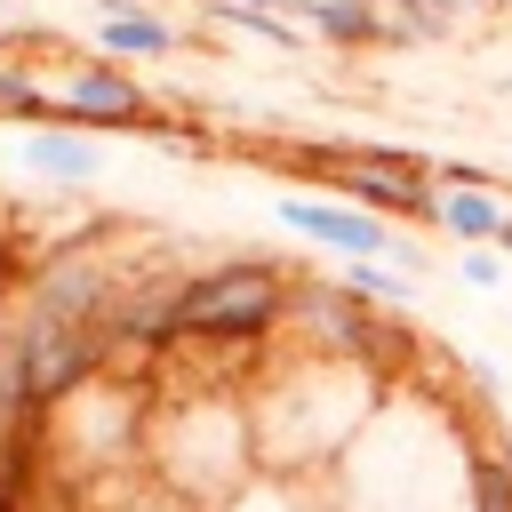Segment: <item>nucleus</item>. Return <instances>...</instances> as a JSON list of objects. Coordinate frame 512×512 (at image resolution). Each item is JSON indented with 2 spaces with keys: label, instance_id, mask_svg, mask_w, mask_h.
Returning <instances> with one entry per match:
<instances>
[{
  "label": "nucleus",
  "instance_id": "1",
  "mask_svg": "<svg viewBox=\"0 0 512 512\" xmlns=\"http://www.w3.org/2000/svg\"><path fill=\"white\" fill-rule=\"evenodd\" d=\"M392 376L376 360H320V352H264L248 376V424H256V464L264 472H312L344 464V448L368 432L384 408Z\"/></svg>",
  "mask_w": 512,
  "mask_h": 512
},
{
  "label": "nucleus",
  "instance_id": "2",
  "mask_svg": "<svg viewBox=\"0 0 512 512\" xmlns=\"http://www.w3.org/2000/svg\"><path fill=\"white\" fill-rule=\"evenodd\" d=\"M256 464V424H248V384H160L144 416V472H160L176 496L216 504L232 496Z\"/></svg>",
  "mask_w": 512,
  "mask_h": 512
},
{
  "label": "nucleus",
  "instance_id": "3",
  "mask_svg": "<svg viewBox=\"0 0 512 512\" xmlns=\"http://www.w3.org/2000/svg\"><path fill=\"white\" fill-rule=\"evenodd\" d=\"M288 296H296V264H272V256H216V264H192L184 288H176V360L200 352V360H240L248 376L264 368V352L280 344L288 328Z\"/></svg>",
  "mask_w": 512,
  "mask_h": 512
},
{
  "label": "nucleus",
  "instance_id": "4",
  "mask_svg": "<svg viewBox=\"0 0 512 512\" xmlns=\"http://www.w3.org/2000/svg\"><path fill=\"white\" fill-rule=\"evenodd\" d=\"M312 160H320V176H328L336 200L376 208V216H424L432 224V200H440L432 160L392 152V144H336V152H312Z\"/></svg>",
  "mask_w": 512,
  "mask_h": 512
},
{
  "label": "nucleus",
  "instance_id": "5",
  "mask_svg": "<svg viewBox=\"0 0 512 512\" xmlns=\"http://www.w3.org/2000/svg\"><path fill=\"white\" fill-rule=\"evenodd\" d=\"M272 216H280V232H296V240H312V248H328V256H384V264H416V272H424V256L392 232V216L352 208V200H336V192H280Z\"/></svg>",
  "mask_w": 512,
  "mask_h": 512
},
{
  "label": "nucleus",
  "instance_id": "6",
  "mask_svg": "<svg viewBox=\"0 0 512 512\" xmlns=\"http://www.w3.org/2000/svg\"><path fill=\"white\" fill-rule=\"evenodd\" d=\"M56 120H72V128H88V136L160 128V112H152V96L136 88V72H128V64H104V56L72 64V72L56 80Z\"/></svg>",
  "mask_w": 512,
  "mask_h": 512
},
{
  "label": "nucleus",
  "instance_id": "7",
  "mask_svg": "<svg viewBox=\"0 0 512 512\" xmlns=\"http://www.w3.org/2000/svg\"><path fill=\"white\" fill-rule=\"evenodd\" d=\"M432 224H440L456 248H496V240H504V224H512V200H504L496 184H440Z\"/></svg>",
  "mask_w": 512,
  "mask_h": 512
},
{
  "label": "nucleus",
  "instance_id": "8",
  "mask_svg": "<svg viewBox=\"0 0 512 512\" xmlns=\"http://www.w3.org/2000/svg\"><path fill=\"white\" fill-rule=\"evenodd\" d=\"M184 48V32L168 24V16H152V8H112V16H96V56L104 64H168Z\"/></svg>",
  "mask_w": 512,
  "mask_h": 512
},
{
  "label": "nucleus",
  "instance_id": "9",
  "mask_svg": "<svg viewBox=\"0 0 512 512\" xmlns=\"http://www.w3.org/2000/svg\"><path fill=\"white\" fill-rule=\"evenodd\" d=\"M24 168L48 176V184H96L104 152H96L88 128H72V120H40V128H24Z\"/></svg>",
  "mask_w": 512,
  "mask_h": 512
},
{
  "label": "nucleus",
  "instance_id": "10",
  "mask_svg": "<svg viewBox=\"0 0 512 512\" xmlns=\"http://www.w3.org/2000/svg\"><path fill=\"white\" fill-rule=\"evenodd\" d=\"M288 8H296V24H304L312 40H328V48H392V40H400L376 0H288Z\"/></svg>",
  "mask_w": 512,
  "mask_h": 512
},
{
  "label": "nucleus",
  "instance_id": "11",
  "mask_svg": "<svg viewBox=\"0 0 512 512\" xmlns=\"http://www.w3.org/2000/svg\"><path fill=\"white\" fill-rule=\"evenodd\" d=\"M0 120H24V128L56 120V88H48L32 64H8V56H0Z\"/></svg>",
  "mask_w": 512,
  "mask_h": 512
},
{
  "label": "nucleus",
  "instance_id": "12",
  "mask_svg": "<svg viewBox=\"0 0 512 512\" xmlns=\"http://www.w3.org/2000/svg\"><path fill=\"white\" fill-rule=\"evenodd\" d=\"M336 280H344L352 296H368V304H384V312L416 296V288H408V280H400V272H392L384 256H344V272H336Z\"/></svg>",
  "mask_w": 512,
  "mask_h": 512
},
{
  "label": "nucleus",
  "instance_id": "13",
  "mask_svg": "<svg viewBox=\"0 0 512 512\" xmlns=\"http://www.w3.org/2000/svg\"><path fill=\"white\" fill-rule=\"evenodd\" d=\"M24 272H32V240L0 216V336H8V320H16V304H24Z\"/></svg>",
  "mask_w": 512,
  "mask_h": 512
},
{
  "label": "nucleus",
  "instance_id": "14",
  "mask_svg": "<svg viewBox=\"0 0 512 512\" xmlns=\"http://www.w3.org/2000/svg\"><path fill=\"white\" fill-rule=\"evenodd\" d=\"M504 264H512L504 248H464V264H456V272H464L472 288H504Z\"/></svg>",
  "mask_w": 512,
  "mask_h": 512
},
{
  "label": "nucleus",
  "instance_id": "15",
  "mask_svg": "<svg viewBox=\"0 0 512 512\" xmlns=\"http://www.w3.org/2000/svg\"><path fill=\"white\" fill-rule=\"evenodd\" d=\"M208 8H224V0H208ZM232 8H288V0H232Z\"/></svg>",
  "mask_w": 512,
  "mask_h": 512
},
{
  "label": "nucleus",
  "instance_id": "16",
  "mask_svg": "<svg viewBox=\"0 0 512 512\" xmlns=\"http://www.w3.org/2000/svg\"><path fill=\"white\" fill-rule=\"evenodd\" d=\"M496 248H504V256H512V224H504V240H496Z\"/></svg>",
  "mask_w": 512,
  "mask_h": 512
}]
</instances>
